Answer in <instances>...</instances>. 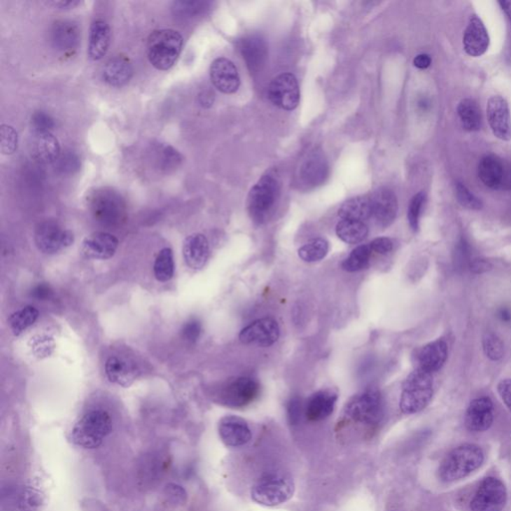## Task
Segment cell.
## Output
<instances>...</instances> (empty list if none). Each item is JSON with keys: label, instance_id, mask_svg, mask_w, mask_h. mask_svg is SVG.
I'll return each mask as SVG.
<instances>
[{"label": "cell", "instance_id": "cell-1", "mask_svg": "<svg viewBox=\"0 0 511 511\" xmlns=\"http://www.w3.org/2000/svg\"><path fill=\"white\" fill-rule=\"evenodd\" d=\"M183 36L174 29L154 30L147 39V56L156 69L166 71L176 64L183 49Z\"/></svg>", "mask_w": 511, "mask_h": 511}, {"label": "cell", "instance_id": "cell-2", "mask_svg": "<svg viewBox=\"0 0 511 511\" xmlns=\"http://www.w3.org/2000/svg\"><path fill=\"white\" fill-rule=\"evenodd\" d=\"M484 454L477 444H465L452 449L440 464V477L445 482L468 477L482 466Z\"/></svg>", "mask_w": 511, "mask_h": 511}, {"label": "cell", "instance_id": "cell-3", "mask_svg": "<svg viewBox=\"0 0 511 511\" xmlns=\"http://www.w3.org/2000/svg\"><path fill=\"white\" fill-rule=\"evenodd\" d=\"M111 430L112 419L107 412L90 410L75 424L71 431V440L82 449H97Z\"/></svg>", "mask_w": 511, "mask_h": 511}, {"label": "cell", "instance_id": "cell-4", "mask_svg": "<svg viewBox=\"0 0 511 511\" xmlns=\"http://www.w3.org/2000/svg\"><path fill=\"white\" fill-rule=\"evenodd\" d=\"M295 482L290 475L271 472L262 475L253 484L251 498L265 506H276L287 503L294 496Z\"/></svg>", "mask_w": 511, "mask_h": 511}, {"label": "cell", "instance_id": "cell-5", "mask_svg": "<svg viewBox=\"0 0 511 511\" xmlns=\"http://www.w3.org/2000/svg\"><path fill=\"white\" fill-rule=\"evenodd\" d=\"M433 374L421 368L410 372L402 386L400 410L405 414L421 412L430 404L433 395Z\"/></svg>", "mask_w": 511, "mask_h": 511}, {"label": "cell", "instance_id": "cell-6", "mask_svg": "<svg viewBox=\"0 0 511 511\" xmlns=\"http://www.w3.org/2000/svg\"><path fill=\"white\" fill-rule=\"evenodd\" d=\"M280 193V185L274 175L262 176L257 184L251 189L248 197V209L251 216L257 221L266 219L273 210Z\"/></svg>", "mask_w": 511, "mask_h": 511}, {"label": "cell", "instance_id": "cell-7", "mask_svg": "<svg viewBox=\"0 0 511 511\" xmlns=\"http://www.w3.org/2000/svg\"><path fill=\"white\" fill-rule=\"evenodd\" d=\"M384 400L377 391L370 390L351 398L346 407V416L356 423L374 426L384 416Z\"/></svg>", "mask_w": 511, "mask_h": 511}, {"label": "cell", "instance_id": "cell-8", "mask_svg": "<svg viewBox=\"0 0 511 511\" xmlns=\"http://www.w3.org/2000/svg\"><path fill=\"white\" fill-rule=\"evenodd\" d=\"M89 203L93 217L106 226H116L125 217L123 200L113 191L97 190L91 196Z\"/></svg>", "mask_w": 511, "mask_h": 511}, {"label": "cell", "instance_id": "cell-9", "mask_svg": "<svg viewBox=\"0 0 511 511\" xmlns=\"http://www.w3.org/2000/svg\"><path fill=\"white\" fill-rule=\"evenodd\" d=\"M260 393V384L249 377H237L225 384L218 395V402L225 407L239 409L254 402Z\"/></svg>", "mask_w": 511, "mask_h": 511}, {"label": "cell", "instance_id": "cell-10", "mask_svg": "<svg viewBox=\"0 0 511 511\" xmlns=\"http://www.w3.org/2000/svg\"><path fill=\"white\" fill-rule=\"evenodd\" d=\"M34 241L37 249L43 254L53 255L71 246L74 236L71 231L63 229L57 223L46 221L37 226Z\"/></svg>", "mask_w": 511, "mask_h": 511}, {"label": "cell", "instance_id": "cell-11", "mask_svg": "<svg viewBox=\"0 0 511 511\" xmlns=\"http://www.w3.org/2000/svg\"><path fill=\"white\" fill-rule=\"evenodd\" d=\"M507 501V491L501 480L487 477L480 484L470 503L471 511H503Z\"/></svg>", "mask_w": 511, "mask_h": 511}, {"label": "cell", "instance_id": "cell-12", "mask_svg": "<svg viewBox=\"0 0 511 511\" xmlns=\"http://www.w3.org/2000/svg\"><path fill=\"white\" fill-rule=\"evenodd\" d=\"M269 99L281 109L294 110L300 102V88L297 78L290 74L276 76L270 83Z\"/></svg>", "mask_w": 511, "mask_h": 511}, {"label": "cell", "instance_id": "cell-13", "mask_svg": "<svg viewBox=\"0 0 511 511\" xmlns=\"http://www.w3.org/2000/svg\"><path fill=\"white\" fill-rule=\"evenodd\" d=\"M280 337V327L272 318H262L251 323L244 328L239 335L243 344L258 346H271L276 343Z\"/></svg>", "mask_w": 511, "mask_h": 511}, {"label": "cell", "instance_id": "cell-14", "mask_svg": "<svg viewBox=\"0 0 511 511\" xmlns=\"http://www.w3.org/2000/svg\"><path fill=\"white\" fill-rule=\"evenodd\" d=\"M487 119L492 133L503 141L511 139V116L510 106L501 96H492L487 103Z\"/></svg>", "mask_w": 511, "mask_h": 511}, {"label": "cell", "instance_id": "cell-15", "mask_svg": "<svg viewBox=\"0 0 511 511\" xmlns=\"http://www.w3.org/2000/svg\"><path fill=\"white\" fill-rule=\"evenodd\" d=\"M210 77L213 85L225 94L235 93L240 88L238 70L231 60L225 57L213 61L210 67Z\"/></svg>", "mask_w": 511, "mask_h": 511}, {"label": "cell", "instance_id": "cell-16", "mask_svg": "<svg viewBox=\"0 0 511 511\" xmlns=\"http://www.w3.org/2000/svg\"><path fill=\"white\" fill-rule=\"evenodd\" d=\"M219 435L227 447H239L247 444L252 440L249 424L242 417L228 416L223 417L219 423Z\"/></svg>", "mask_w": 511, "mask_h": 511}, {"label": "cell", "instance_id": "cell-17", "mask_svg": "<svg viewBox=\"0 0 511 511\" xmlns=\"http://www.w3.org/2000/svg\"><path fill=\"white\" fill-rule=\"evenodd\" d=\"M493 410L491 398H478L473 400L465 414L468 430L473 433H482L489 430L493 423Z\"/></svg>", "mask_w": 511, "mask_h": 511}, {"label": "cell", "instance_id": "cell-18", "mask_svg": "<svg viewBox=\"0 0 511 511\" xmlns=\"http://www.w3.org/2000/svg\"><path fill=\"white\" fill-rule=\"evenodd\" d=\"M372 216L377 224L383 227L390 226L395 221L398 214V199L393 191L388 189H379L370 197Z\"/></svg>", "mask_w": 511, "mask_h": 511}, {"label": "cell", "instance_id": "cell-19", "mask_svg": "<svg viewBox=\"0 0 511 511\" xmlns=\"http://www.w3.org/2000/svg\"><path fill=\"white\" fill-rule=\"evenodd\" d=\"M118 244L116 237L111 234L96 232L84 239L82 252L89 259L107 260L113 257Z\"/></svg>", "mask_w": 511, "mask_h": 511}, {"label": "cell", "instance_id": "cell-20", "mask_svg": "<svg viewBox=\"0 0 511 511\" xmlns=\"http://www.w3.org/2000/svg\"><path fill=\"white\" fill-rule=\"evenodd\" d=\"M489 46V35L482 20L472 15L464 31L463 48L472 57H479L486 52Z\"/></svg>", "mask_w": 511, "mask_h": 511}, {"label": "cell", "instance_id": "cell-21", "mask_svg": "<svg viewBox=\"0 0 511 511\" xmlns=\"http://www.w3.org/2000/svg\"><path fill=\"white\" fill-rule=\"evenodd\" d=\"M508 165L496 155H486L478 165V177L485 186L503 189Z\"/></svg>", "mask_w": 511, "mask_h": 511}, {"label": "cell", "instance_id": "cell-22", "mask_svg": "<svg viewBox=\"0 0 511 511\" xmlns=\"http://www.w3.org/2000/svg\"><path fill=\"white\" fill-rule=\"evenodd\" d=\"M210 255V246L203 234H192L183 245V257L189 268L200 270L205 266Z\"/></svg>", "mask_w": 511, "mask_h": 511}, {"label": "cell", "instance_id": "cell-23", "mask_svg": "<svg viewBox=\"0 0 511 511\" xmlns=\"http://www.w3.org/2000/svg\"><path fill=\"white\" fill-rule=\"evenodd\" d=\"M132 63L124 55H116L107 61L103 69V80L112 88H122L132 78Z\"/></svg>", "mask_w": 511, "mask_h": 511}, {"label": "cell", "instance_id": "cell-24", "mask_svg": "<svg viewBox=\"0 0 511 511\" xmlns=\"http://www.w3.org/2000/svg\"><path fill=\"white\" fill-rule=\"evenodd\" d=\"M337 400L335 391L323 390L316 391L309 398L306 405V416L309 421H321L327 419L334 412Z\"/></svg>", "mask_w": 511, "mask_h": 511}, {"label": "cell", "instance_id": "cell-25", "mask_svg": "<svg viewBox=\"0 0 511 511\" xmlns=\"http://www.w3.org/2000/svg\"><path fill=\"white\" fill-rule=\"evenodd\" d=\"M447 354L449 349L447 342L442 339L435 340L426 344L419 351L417 357L419 368L433 374L444 367V363L447 362Z\"/></svg>", "mask_w": 511, "mask_h": 511}, {"label": "cell", "instance_id": "cell-26", "mask_svg": "<svg viewBox=\"0 0 511 511\" xmlns=\"http://www.w3.org/2000/svg\"><path fill=\"white\" fill-rule=\"evenodd\" d=\"M111 31L106 21H93L89 32L88 56L91 60H102L109 50Z\"/></svg>", "mask_w": 511, "mask_h": 511}, {"label": "cell", "instance_id": "cell-27", "mask_svg": "<svg viewBox=\"0 0 511 511\" xmlns=\"http://www.w3.org/2000/svg\"><path fill=\"white\" fill-rule=\"evenodd\" d=\"M51 41L54 48L61 52H71L78 46V27L72 21H57L51 30Z\"/></svg>", "mask_w": 511, "mask_h": 511}, {"label": "cell", "instance_id": "cell-28", "mask_svg": "<svg viewBox=\"0 0 511 511\" xmlns=\"http://www.w3.org/2000/svg\"><path fill=\"white\" fill-rule=\"evenodd\" d=\"M105 372L111 383L128 388L135 379V370L126 360L117 357L108 358Z\"/></svg>", "mask_w": 511, "mask_h": 511}, {"label": "cell", "instance_id": "cell-29", "mask_svg": "<svg viewBox=\"0 0 511 511\" xmlns=\"http://www.w3.org/2000/svg\"><path fill=\"white\" fill-rule=\"evenodd\" d=\"M243 58L251 71L259 69L267 57V46L265 41L258 36H250L242 42L241 46Z\"/></svg>", "mask_w": 511, "mask_h": 511}, {"label": "cell", "instance_id": "cell-30", "mask_svg": "<svg viewBox=\"0 0 511 511\" xmlns=\"http://www.w3.org/2000/svg\"><path fill=\"white\" fill-rule=\"evenodd\" d=\"M339 216L342 219L350 221L363 222L369 219L372 216L370 198L365 196L356 197L346 201L340 208Z\"/></svg>", "mask_w": 511, "mask_h": 511}, {"label": "cell", "instance_id": "cell-31", "mask_svg": "<svg viewBox=\"0 0 511 511\" xmlns=\"http://www.w3.org/2000/svg\"><path fill=\"white\" fill-rule=\"evenodd\" d=\"M35 154L42 163H55L61 155L60 145L57 138L52 133L37 135V139L35 141Z\"/></svg>", "mask_w": 511, "mask_h": 511}, {"label": "cell", "instance_id": "cell-32", "mask_svg": "<svg viewBox=\"0 0 511 511\" xmlns=\"http://www.w3.org/2000/svg\"><path fill=\"white\" fill-rule=\"evenodd\" d=\"M458 114L461 125L466 131L475 132L482 128V112L475 100L470 98L461 100L458 104Z\"/></svg>", "mask_w": 511, "mask_h": 511}, {"label": "cell", "instance_id": "cell-33", "mask_svg": "<svg viewBox=\"0 0 511 511\" xmlns=\"http://www.w3.org/2000/svg\"><path fill=\"white\" fill-rule=\"evenodd\" d=\"M337 235L346 244L363 242L369 235V228L363 222L342 220L336 227Z\"/></svg>", "mask_w": 511, "mask_h": 511}, {"label": "cell", "instance_id": "cell-34", "mask_svg": "<svg viewBox=\"0 0 511 511\" xmlns=\"http://www.w3.org/2000/svg\"><path fill=\"white\" fill-rule=\"evenodd\" d=\"M174 257L170 248H164L157 255L154 274L159 282H168L174 275Z\"/></svg>", "mask_w": 511, "mask_h": 511}, {"label": "cell", "instance_id": "cell-35", "mask_svg": "<svg viewBox=\"0 0 511 511\" xmlns=\"http://www.w3.org/2000/svg\"><path fill=\"white\" fill-rule=\"evenodd\" d=\"M38 311L34 307H25V308L15 312L9 318V326L15 336H18L21 332H24L27 328L34 325L38 318Z\"/></svg>", "mask_w": 511, "mask_h": 511}, {"label": "cell", "instance_id": "cell-36", "mask_svg": "<svg viewBox=\"0 0 511 511\" xmlns=\"http://www.w3.org/2000/svg\"><path fill=\"white\" fill-rule=\"evenodd\" d=\"M329 252V243L322 238L313 239L300 248L299 257L307 262L321 261Z\"/></svg>", "mask_w": 511, "mask_h": 511}, {"label": "cell", "instance_id": "cell-37", "mask_svg": "<svg viewBox=\"0 0 511 511\" xmlns=\"http://www.w3.org/2000/svg\"><path fill=\"white\" fill-rule=\"evenodd\" d=\"M372 253V251L370 249V245L358 246L344 260L342 267H343L344 271L350 272V273L360 271L369 265Z\"/></svg>", "mask_w": 511, "mask_h": 511}, {"label": "cell", "instance_id": "cell-38", "mask_svg": "<svg viewBox=\"0 0 511 511\" xmlns=\"http://www.w3.org/2000/svg\"><path fill=\"white\" fill-rule=\"evenodd\" d=\"M157 166L162 170L169 171L177 168L182 161V156L177 150L169 145L160 144L156 149Z\"/></svg>", "mask_w": 511, "mask_h": 511}, {"label": "cell", "instance_id": "cell-39", "mask_svg": "<svg viewBox=\"0 0 511 511\" xmlns=\"http://www.w3.org/2000/svg\"><path fill=\"white\" fill-rule=\"evenodd\" d=\"M18 148V134L13 126L2 124L0 128V151L11 155Z\"/></svg>", "mask_w": 511, "mask_h": 511}, {"label": "cell", "instance_id": "cell-40", "mask_svg": "<svg viewBox=\"0 0 511 511\" xmlns=\"http://www.w3.org/2000/svg\"><path fill=\"white\" fill-rule=\"evenodd\" d=\"M482 346L485 356L491 360H498L505 355V344L500 337L496 334L489 332L485 334L482 339Z\"/></svg>", "mask_w": 511, "mask_h": 511}, {"label": "cell", "instance_id": "cell-41", "mask_svg": "<svg viewBox=\"0 0 511 511\" xmlns=\"http://www.w3.org/2000/svg\"><path fill=\"white\" fill-rule=\"evenodd\" d=\"M207 2L204 1H176L173 4V13L182 18H194L207 8Z\"/></svg>", "mask_w": 511, "mask_h": 511}, {"label": "cell", "instance_id": "cell-42", "mask_svg": "<svg viewBox=\"0 0 511 511\" xmlns=\"http://www.w3.org/2000/svg\"><path fill=\"white\" fill-rule=\"evenodd\" d=\"M426 203V193L419 192L412 197L407 210V220L412 230L416 232L419 228V220H421V212Z\"/></svg>", "mask_w": 511, "mask_h": 511}, {"label": "cell", "instance_id": "cell-43", "mask_svg": "<svg viewBox=\"0 0 511 511\" xmlns=\"http://www.w3.org/2000/svg\"><path fill=\"white\" fill-rule=\"evenodd\" d=\"M325 162L320 161L318 157L313 156L309 160L307 161L302 169L303 172V178L306 182L311 181L313 184H316L318 181L323 179L325 175Z\"/></svg>", "mask_w": 511, "mask_h": 511}, {"label": "cell", "instance_id": "cell-44", "mask_svg": "<svg viewBox=\"0 0 511 511\" xmlns=\"http://www.w3.org/2000/svg\"><path fill=\"white\" fill-rule=\"evenodd\" d=\"M456 195L458 203L463 207L468 209V210H480L482 208V201L475 194L471 193L468 187L463 183H456Z\"/></svg>", "mask_w": 511, "mask_h": 511}, {"label": "cell", "instance_id": "cell-45", "mask_svg": "<svg viewBox=\"0 0 511 511\" xmlns=\"http://www.w3.org/2000/svg\"><path fill=\"white\" fill-rule=\"evenodd\" d=\"M31 127L37 135L44 133H51L55 126L54 119L48 113L44 111L34 112L30 120Z\"/></svg>", "mask_w": 511, "mask_h": 511}, {"label": "cell", "instance_id": "cell-46", "mask_svg": "<svg viewBox=\"0 0 511 511\" xmlns=\"http://www.w3.org/2000/svg\"><path fill=\"white\" fill-rule=\"evenodd\" d=\"M18 496V506L20 511H35L41 505V496L34 489H23Z\"/></svg>", "mask_w": 511, "mask_h": 511}, {"label": "cell", "instance_id": "cell-47", "mask_svg": "<svg viewBox=\"0 0 511 511\" xmlns=\"http://www.w3.org/2000/svg\"><path fill=\"white\" fill-rule=\"evenodd\" d=\"M55 164L62 173H74V171L78 170L80 166L78 157L72 152L61 154Z\"/></svg>", "mask_w": 511, "mask_h": 511}, {"label": "cell", "instance_id": "cell-48", "mask_svg": "<svg viewBox=\"0 0 511 511\" xmlns=\"http://www.w3.org/2000/svg\"><path fill=\"white\" fill-rule=\"evenodd\" d=\"M165 496L173 505H183L186 503L187 493L180 485L170 484L166 486Z\"/></svg>", "mask_w": 511, "mask_h": 511}, {"label": "cell", "instance_id": "cell-49", "mask_svg": "<svg viewBox=\"0 0 511 511\" xmlns=\"http://www.w3.org/2000/svg\"><path fill=\"white\" fill-rule=\"evenodd\" d=\"M183 337L185 341L190 342V343H194L197 340L199 339L201 335V325L198 321L192 320L189 323L185 325L182 330Z\"/></svg>", "mask_w": 511, "mask_h": 511}, {"label": "cell", "instance_id": "cell-50", "mask_svg": "<svg viewBox=\"0 0 511 511\" xmlns=\"http://www.w3.org/2000/svg\"><path fill=\"white\" fill-rule=\"evenodd\" d=\"M369 245L372 252L381 255H386L393 249V241L390 238H386V237L374 239Z\"/></svg>", "mask_w": 511, "mask_h": 511}, {"label": "cell", "instance_id": "cell-51", "mask_svg": "<svg viewBox=\"0 0 511 511\" xmlns=\"http://www.w3.org/2000/svg\"><path fill=\"white\" fill-rule=\"evenodd\" d=\"M301 414V400L298 398H292L289 402V405H288V417H289L290 424H299Z\"/></svg>", "mask_w": 511, "mask_h": 511}, {"label": "cell", "instance_id": "cell-52", "mask_svg": "<svg viewBox=\"0 0 511 511\" xmlns=\"http://www.w3.org/2000/svg\"><path fill=\"white\" fill-rule=\"evenodd\" d=\"M498 391L501 400H503L511 414V379H503L498 384Z\"/></svg>", "mask_w": 511, "mask_h": 511}, {"label": "cell", "instance_id": "cell-53", "mask_svg": "<svg viewBox=\"0 0 511 511\" xmlns=\"http://www.w3.org/2000/svg\"><path fill=\"white\" fill-rule=\"evenodd\" d=\"M470 268L473 273L482 274L491 270V265L489 261L482 259L473 260L470 262Z\"/></svg>", "mask_w": 511, "mask_h": 511}, {"label": "cell", "instance_id": "cell-54", "mask_svg": "<svg viewBox=\"0 0 511 511\" xmlns=\"http://www.w3.org/2000/svg\"><path fill=\"white\" fill-rule=\"evenodd\" d=\"M414 66L419 69H426L430 66L431 58L428 54H419L414 60Z\"/></svg>", "mask_w": 511, "mask_h": 511}, {"label": "cell", "instance_id": "cell-55", "mask_svg": "<svg viewBox=\"0 0 511 511\" xmlns=\"http://www.w3.org/2000/svg\"><path fill=\"white\" fill-rule=\"evenodd\" d=\"M81 4L80 1H75V0H70V1L49 2V4H51V6L57 7V8H59V9L74 8V7L79 6V4Z\"/></svg>", "mask_w": 511, "mask_h": 511}, {"label": "cell", "instance_id": "cell-56", "mask_svg": "<svg viewBox=\"0 0 511 511\" xmlns=\"http://www.w3.org/2000/svg\"><path fill=\"white\" fill-rule=\"evenodd\" d=\"M49 293H50V290H49L48 286H38L34 290V294L36 295L38 299H44V298L48 297Z\"/></svg>", "mask_w": 511, "mask_h": 511}, {"label": "cell", "instance_id": "cell-57", "mask_svg": "<svg viewBox=\"0 0 511 511\" xmlns=\"http://www.w3.org/2000/svg\"><path fill=\"white\" fill-rule=\"evenodd\" d=\"M498 4L511 20V1H499Z\"/></svg>", "mask_w": 511, "mask_h": 511}, {"label": "cell", "instance_id": "cell-58", "mask_svg": "<svg viewBox=\"0 0 511 511\" xmlns=\"http://www.w3.org/2000/svg\"><path fill=\"white\" fill-rule=\"evenodd\" d=\"M501 318H503V320L507 321L510 320V314L507 313V311H501L500 314Z\"/></svg>", "mask_w": 511, "mask_h": 511}]
</instances>
